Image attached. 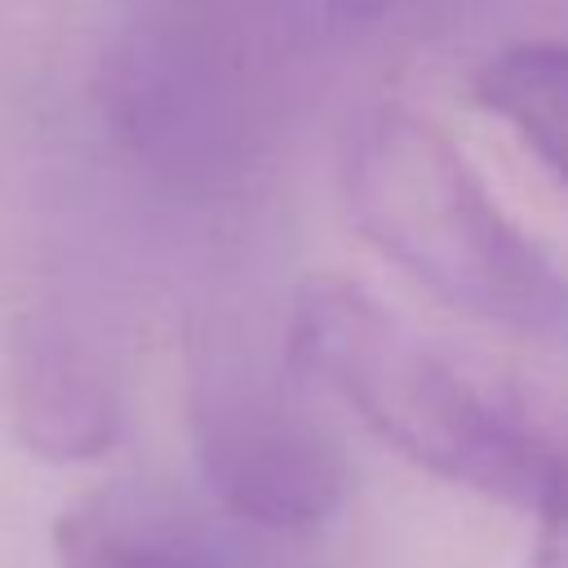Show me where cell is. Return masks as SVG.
Masks as SVG:
<instances>
[{"label":"cell","mask_w":568,"mask_h":568,"mask_svg":"<svg viewBox=\"0 0 568 568\" xmlns=\"http://www.w3.org/2000/svg\"><path fill=\"white\" fill-rule=\"evenodd\" d=\"M377 0H133L102 44L111 138L182 195H226L284 142L320 31Z\"/></svg>","instance_id":"obj_1"},{"label":"cell","mask_w":568,"mask_h":568,"mask_svg":"<svg viewBox=\"0 0 568 568\" xmlns=\"http://www.w3.org/2000/svg\"><path fill=\"white\" fill-rule=\"evenodd\" d=\"M337 186L355 231L435 302L568 346V275L506 217L435 120L404 102L355 111L337 146Z\"/></svg>","instance_id":"obj_2"},{"label":"cell","mask_w":568,"mask_h":568,"mask_svg":"<svg viewBox=\"0 0 568 568\" xmlns=\"http://www.w3.org/2000/svg\"><path fill=\"white\" fill-rule=\"evenodd\" d=\"M288 364L337 395L386 448L457 488L541 510L568 457L501 413L404 315L342 275H315L288 311Z\"/></svg>","instance_id":"obj_3"},{"label":"cell","mask_w":568,"mask_h":568,"mask_svg":"<svg viewBox=\"0 0 568 568\" xmlns=\"http://www.w3.org/2000/svg\"><path fill=\"white\" fill-rule=\"evenodd\" d=\"M191 439L213 497L257 528H320L346 497L337 444L253 355L213 346L195 364Z\"/></svg>","instance_id":"obj_4"},{"label":"cell","mask_w":568,"mask_h":568,"mask_svg":"<svg viewBox=\"0 0 568 568\" xmlns=\"http://www.w3.org/2000/svg\"><path fill=\"white\" fill-rule=\"evenodd\" d=\"M13 413L31 453L84 462L115 444L120 395L106 364L67 328H27L13 373Z\"/></svg>","instance_id":"obj_5"},{"label":"cell","mask_w":568,"mask_h":568,"mask_svg":"<svg viewBox=\"0 0 568 568\" xmlns=\"http://www.w3.org/2000/svg\"><path fill=\"white\" fill-rule=\"evenodd\" d=\"M475 98L568 182V40H519L497 49L475 75Z\"/></svg>","instance_id":"obj_6"},{"label":"cell","mask_w":568,"mask_h":568,"mask_svg":"<svg viewBox=\"0 0 568 568\" xmlns=\"http://www.w3.org/2000/svg\"><path fill=\"white\" fill-rule=\"evenodd\" d=\"M58 568H195L186 550L115 497H84L53 524Z\"/></svg>","instance_id":"obj_7"},{"label":"cell","mask_w":568,"mask_h":568,"mask_svg":"<svg viewBox=\"0 0 568 568\" xmlns=\"http://www.w3.org/2000/svg\"><path fill=\"white\" fill-rule=\"evenodd\" d=\"M537 541L528 568H568V470L537 510Z\"/></svg>","instance_id":"obj_8"}]
</instances>
